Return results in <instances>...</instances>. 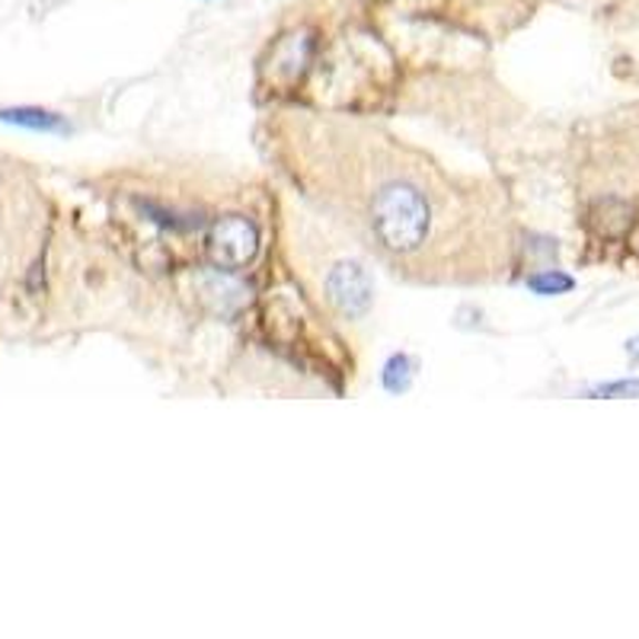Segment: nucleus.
Masks as SVG:
<instances>
[{
  "label": "nucleus",
  "instance_id": "1",
  "mask_svg": "<svg viewBox=\"0 0 639 639\" xmlns=\"http://www.w3.org/2000/svg\"><path fill=\"white\" fill-rule=\"evenodd\" d=\"M268 144L292 183L381 266L416 285H486L511 266L503 192L352 115L275 112Z\"/></svg>",
  "mask_w": 639,
  "mask_h": 639
},
{
  "label": "nucleus",
  "instance_id": "2",
  "mask_svg": "<svg viewBox=\"0 0 639 639\" xmlns=\"http://www.w3.org/2000/svg\"><path fill=\"white\" fill-rule=\"evenodd\" d=\"M205 246H209V256H212L214 266L243 268L256 256L260 234H256L253 221H246L240 214H231V217L214 221Z\"/></svg>",
  "mask_w": 639,
  "mask_h": 639
},
{
  "label": "nucleus",
  "instance_id": "3",
  "mask_svg": "<svg viewBox=\"0 0 639 639\" xmlns=\"http://www.w3.org/2000/svg\"><path fill=\"white\" fill-rule=\"evenodd\" d=\"M0 122L17 125V129H29V132H45V134L68 132V125H64V119H61V115H54V112H49V109H39V106L0 109Z\"/></svg>",
  "mask_w": 639,
  "mask_h": 639
},
{
  "label": "nucleus",
  "instance_id": "4",
  "mask_svg": "<svg viewBox=\"0 0 639 639\" xmlns=\"http://www.w3.org/2000/svg\"><path fill=\"white\" fill-rule=\"evenodd\" d=\"M531 288L537 294L569 292V288H572V278H566V275H559V272H544V275L531 278Z\"/></svg>",
  "mask_w": 639,
  "mask_h": 639
},
{
  "label": "nucleus",
  "instance_id": "5",
  "mask_svg": "<svg viewBox=\"0 0 639 639\" xmlns=\"http://www.w3.org/2000/svg\"><path fill=\"white\" fill-rule=\"evenodd\" d=\"M598 397H639V381H617L595 390Z\"/></svg>",
  "mask_w": 639,
  "mask_h": 639
}]
</instances>
